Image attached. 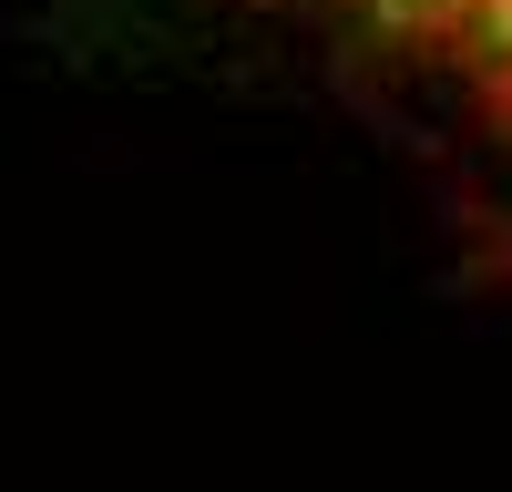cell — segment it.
<instances>
[{
	"instance_id": "1",
	"label": "cell",
	"mask_w": 512,
	"mask_h": 492,
	"mask_svg": "<svg viewBox=\"0 0 512 492\" xmlns=\"http://www.w3.org/2000/svg\"><path fill=\"white\" fill-rule=\"evenodd\" d=\"M441 31L461 41V62L482 72V93L512 113V0H441Z\"/></svg>"
}]
</instances>
